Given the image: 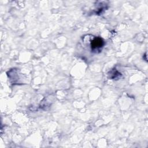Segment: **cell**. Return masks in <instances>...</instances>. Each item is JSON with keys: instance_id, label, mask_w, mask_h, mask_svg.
<instances>
[{"instance_id": "6da1fadb", "label": "cell", "mask_w": 148, "mask_h": 148, "mask_svg": "<svg viewBox=\"0 0 148 148\" xmlns=\"http://www.w3.org/2000/svg\"><path fill=\"white\" fill-rule=\"evenodd\" d=\"M104 45V41L99 37L94 38L91 42L90 46L92 51L97 53L98 51H101Z\"/></svg>"}]
</instances>
